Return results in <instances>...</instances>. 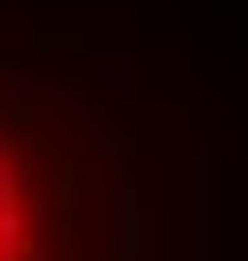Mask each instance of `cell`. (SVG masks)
<instances>
[{
    "instance_id": "obj_1",
    "label": "cell",
    "mask_w": 248,
    "mask_h": 261,
    "mask_svg": "<svg viewBox=\"0 0 248 261\" xmlns=\"http://www.w3.org/2000/svg\"><path fill=\"white\" fill-rule=\"evenodd\" d=\"M7 157H13V137H7V130H0V170H7Z\"/></svg>"
}]
</instances>
